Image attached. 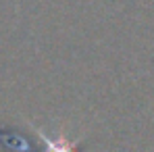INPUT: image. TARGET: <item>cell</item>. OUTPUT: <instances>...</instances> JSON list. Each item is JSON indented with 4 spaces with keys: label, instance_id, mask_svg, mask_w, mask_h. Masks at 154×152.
Listing matches in <instances>:
<instances>
[{
    "label": "cell",
    "instance_id": "obj_1",
    "mask_svg": "<svg viewBox=\"0 0 154 152\" xmlns=\"http://www.w3.org/2000/svg\"><path fill=\"white\" fill-rule=\"evenodd\" d=\"M40 135H42V140L46 142L48 152H77L75 150L77 142H69V140H65V138H48V135L42 133V131H40Z\"/></svg>",
    "mask_w": 154,
    "mask_h": 152
}]
</instances>
